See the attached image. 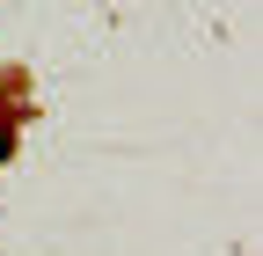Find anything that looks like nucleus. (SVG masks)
Masks as SVG:
<instances>
[{
  "label": "nucleus",
  "instance_id": "1",
  "mask_svg": "<svg viewBox=\"0 0 263 256\" xmlns=\"http://www.w3.org/2000/svg\"><path fill=\"white\" fill-rule=\"evenodd\" d=\"M0 147H8V132H0Z\"/></svg>",
  "mask_w": 263,
  "mask_h": 256
}]
</instances>
